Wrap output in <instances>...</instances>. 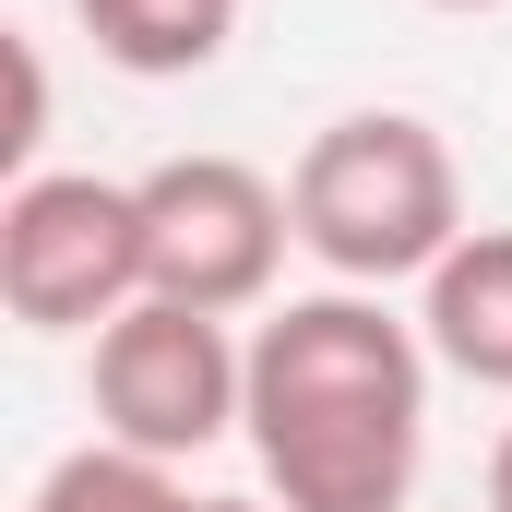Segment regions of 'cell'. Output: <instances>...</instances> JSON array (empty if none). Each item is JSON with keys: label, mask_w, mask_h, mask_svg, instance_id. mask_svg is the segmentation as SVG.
Listing matches in <instances>:
<instances>
[{"label": "cell", "mask_w": 512, "mask_h": 512, "mask_svg": "<svg viewBox=\"0 0 512 512\" xmlns=\"http://www.w3.org/2000/svg\"><path fill=\"white\" fill-rule=\"evenodd\" d=\"M96 60H120L131 84H179V72H215L227 36H239V0H72Z\"/></svg>", "instance_id": "52a82bcc"}, {"label": "cell", "mask_w": 512, "mask_h": 512, "mask_svg": "<svg viewBox=\"0 0 512 512\" xmlns=\"http://www.w3.org/2000/svg\"><path fill=\"white\" fill-rule=\"evenodd\" d=\"M429 12H501V0H429Z\"/></svg>", "instance_id": "8fae6325"}, {"label": "cell", "mask_w": 512, "mask_h": 512, "mask_svg": "<svg viewBox=\"0 0 512 512\" xmlns=\"http://www.w3.org/2000/svg\"><path fill=\"white\" fill-rule=\"evenodd\" d=\"M417 334L453 382L512 393V227H465L441 251V274L417 286Z\"/></svg>", "instance_id": "8992f818"}, {"label": "cell", "mask_w": 512, "mask_h": 512, "mask_svg": "<svg viewBox=\"0 0 512 512\" xmlns=\"http://www.w3.org/2000/svg\"><path fill=\"white\" fill-rule=\"evenodd\" d=\"M143 191V298H179V310H262L274 298V262L298 239L286 191L239 167V155H167L131 179Z\"/></svg>", "instance_id": "277c9868"}, {"label": "cell", "mask_w": 512, "mask_h": 512, "mask_svg": "<svg viewBox=\"0 0 512 512\" xmlns=\"http://www.w3.org/2000/svg\"><path fill=\"white\" fill-rule=\"evenodd\" d=\"M24 512H203L155 453H120V441H84V453H60L48 477H36V501Z\"/></svg>", "instance_id": "ba28073f"}, {"label": "cell", "mask_w": 512, "mask_h": 512, "mask_svg": "<svg viewBox=\"0 0 512 512\" xmlns=\"http://www.w3.org/2000/svg\"><path fill=\"white\" fill-rule=\"evenodd\" d=\"M489 512H512V429H501V453H489Z\"/></svg>", "instance_id": "30bf717a"}, {"label": "cell", "mask_w": 512, "mask_h": 512, "mask_svg": "<svg viewBox=\"0 0 512 512\" xmlns=\"http://www.w3.org/2000/svg\"><path fill=\"white\" fill-rule=\"evenodd\" d=\"M251 417V346H227L215 310H179V298H131L120 322L96 334V429L120 453H215L227 429Z\"/></svg>", "instance_id": "5b68a950"}, {"label": "cell", "mask_w": 512, "mask_h": 512, "mask_svg": "<svg viewBox=\"0 0 512 512\" xmlns=\"http://www.w3.org/2000/svg\"><path fill=\"white\" fill-rule=\"evenodd\" d=\"M286 215H298V251L346 286H429L441 251L465 239V179H453V143L405 108H358V120L310 131L298 179H286Z\"/></svg>", "instance_id": "7a4b0ae2"}, {"label": "cell", "mask_w": 512, "mask_h": 512, "mask_svg": "<svg viewBox=\"0 0 512 512\" xmlns=\"http://www.w3.org/2000/svg\"><path fill=\"white\" fill-rule=\"evenodd\" d=\"M203 512H262V501H203Z\"/></svg>", "instance_id": "7c38bea8"}, {"label": "cell", "mask_w": 512, "mask_h": 512, "mask_svg": "<svg viewBox=\"0 0 512 512\" xmlns=\"http://www.w3.org/2000/svg\"><path fill=\"white\" fill-rule=\"evenodd\" d=\"M131 298H143V191L131 179H12L0 310L24 334H108Z\"/></svg>", "instance_id": "3957f363"}, {"label": "cell", "mask_w": 512, "mask_h": 512, "mask_svg": "<svg viewBox=\"0 0 512 512\" xmlns=\"http://www.w3.org/2000/svg\"><path fill=\"white\" fill-rule=\"evenodd\" d=\"M251 453L286 512H405L429 453V334L370 286L286 298L251 334Z\"/></svg>", "instance_id": "6da1fadb"}, {"label": "cell", "mask_w": 512, "mask_h": 512, "mask_svg": "<svg viewBox=\"0 0 512 512\" xmlns=\"http://www.w3.org/2000/svg\"><path fill=\"white\" fill-rule=\"evenodd\" d=\"M36 131H48V72H36V48H12V131H0V155H36Z\"/></svg>", "instance_id": "9c48e42d"}]
</instances>
